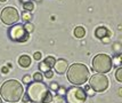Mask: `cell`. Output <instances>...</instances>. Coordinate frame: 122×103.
Returning a JSON list of instances; mask_svg holds the SVG:
<instances>
[{"instance_id":"6da1fadb","label":"cell","mask_w":122,"mask_h":103,"mask_svg":"<svg viewBox=\"0 0 122 103\" xmlns=\"http://www.w3.org/2000/svg\"><path fill=\"white\" fill-rule=\"evenodd\" d=\"M0 93L2 98L8 103H16L22 98L24 94V88L22 82L16 79H10L4 82L0 88Z\"/></svg>"},{"instance_id":"7a4b0ae2","label":"cell","mask_w":122,"mask_h":103,"mask_svg":"<svg viewBox=\"0 0 122 103\" xmlns=\"http://www.w3.org/2000/svg\"><path fill=\"white\" fill-rule=\"evenodd\" d=\"M67 79L75 86L86 84L89 79V69L86 64L74 63L67 69Z\"/></svg>"},{"instance_id":"3957f363","label":"cell","mask_w":122,"mask_h":103,"mask_svg":"<svg viewBox=\"0 0 122 103\" xmlns=\"http://www.w3.org/2000/svg\"><path fill=\"white\" fill-rule=\"evenodd\" d=\"M48 92V86L42 81H33L27 84L26 95L29 101L34 103H42L45 95Z\"/></svg>"},{"instance_id":"277c9868","label":"cell","mask_w":122,"mask_h":103,"mask_svg":"<svg viewBox=\"0 0 122 103\" xmlns=\"http://www.w3.org/2000/svg\"><path fill=\"white\" fill-rule=\"evenodd\" d=\"M112 69V59L107 54H98L92 60V70L97 73H107Z\"/></svg>"},{"instance_id":"5b68a950","label":"cell","mask_w":122,"mask_h":103,"mask_svg":"<svg viewBox=\"0 0 122 103\" xmlns=\"http://www.w3.org/2000/svg\"><path fill=\"white\" fill-rule=\"evenodd\" d=\"M64 96L66 103H85L87 94L83 88L79 86H72L66 89Z\"/></svg>"},{"instance_id":"8992f818","label":"cell","mask_w":122,"mask_h":103,"mask_svg":"<svg viewBox=\"0 0 122 103\" xmlns=\"http://www.w3.org/2000/svg\"><path fill=\"white\" fill-rule=\"evenodd\" d=\"M89 86L95 92H104L108 87V78L104 73H95L90 77Z\"/></svg>"},{"instance_id":"52a82bcc","label":"cell","mask_w":122,"mask_h":103,"mask_svg":"<svg viewBox=\"0 0 122 103\" xmlns=\"http://www.w3.org/2000/svg\"><path fill=\"white\" fill-rule=\"evenodd\" d=\"M8 36L10 40L16 41V43H25L29 40V36L30 33H27L25 31L24 27L22 24H15L9 29L8 31Z\"/></svg>"},{"instance_id":"ba28073f","label":"cell","mask_w":122,"mask_h":103,"mask_svg":"<svg viewBox=\"0 0 122 103\" xmlns=\"http://www.w3.org/2000/svg\"><path fill=\"white\" fill-rule=\"evenodd\" d=\"M0 18H1L2 23H5L7 25H13V24L17 23V21L20 20V15H18V11L16 8L9 6V7H6L2 9Z\"/></svg>"},{"instance_id":"9c48e42d","label":"cell","mask_w":122,"mask_h":103,"mask_svg":"<svg viewBox=\"0 0 122 103\" xmlns=\"http://www.w3.org/2000/svg\"><path fill=\"white\" fill-rule=\"evenodd\" d=\"M54 69H55V71L58 75H64L67 71V62L64 60V59H59V60H57L55 62Z\"/></svg>"},{"instance_id":"30bf717a","label":"cell","mask_w":122,"mask_h":103,"mask_svg":"<svg viewBox=\"0 0 122 103\" xmlns=\"http://www.w3.org/2000/svg\"><path fill=\"white\" fill-rule=\"evenodd\" d=\"M95 36H96V38L103 39V38H105V37L111 36V32L107 30V27H98L95 30Z\"/></svg>"},{"instance_id":"8fae6325","label":"cell","mask_w":122,"mask_h":103,"mask_svg":"<svg viewBox=\"0 0 122 103\" xmlns=\"http://www.w3.org/2000/svg\"><path fill=\"white\" fill-rule=\"evenodd\" d=\"M18 64L22 68H29L31 65V57L29 55H22L18 59Z\"/></svg>"},{"instance_id":"7c38bea8","label":"cell","mask_w":122,"mask_h":103,"mask_svg":"<svg viewBox=\"0 0 122 103\" xmlns=\"http://www.w3.org/2000/svg\"><path fill=\"white\" fill-rule=\"evenodd\" d=\"M86 34V30L83 27H76L74 29V36L76 38H83Z\"/></svg>"},{"instance_id":"4fadbf2b","label":"cell","mask_w":122,"mask_h":103,"mask_svg":"<svg viewBox=\"0 0 122 103\" xmlns=\"http://www.w3.org/2000/svg\"><path fill=\"white\" fill-rule=\"evenodd\" d=\"M43 62L49 66V69H51V68H54V64H55V62H56V59H55L54 56H47V57L43 60Z\"/></svg>"},{"instance_id":"5bb4252c","label":"cell","mask_w":122,"mask_h":103,"mask_svg":"<svg viewBox=\"0 0 122 103\" xmlns=\"http://www.w3.org/2000/svg\"><path fill=\"white\" fill-rule=\"evenodd\" d=\"M32 20V14L31 11H24L23 13H22V21L24 22H30Z\"/></svg>"},{"instance_id":"9a60e30c","label":"cell","mask_w":122,"mask_h":103,"mask_svg":"<svg viewBox=\"0 0 122 103\" xmlns=\"http://www.w3.org/2000/svg\"><path fill=\"white\" fill-rule=\"evenodd\" d=\"M53 100H54L53 94H51V92L48 91L47 94L45 95V98H43V100H42V103H51L53 102Z\"/></svg>"},{"instance_id":"2e32d148","label":"cell","mask_w":122,"mask_h":103,"mask_svg":"<svg viewBox=\"0 0 122 103\" xmlns=\"http://www.w3.org/2000/svg\"><path fill=\"white\" fill-rule=\"evenodd\" d=\"M23 8L27 11H32L34 9V5H33L32 1H27V2H24V4H23Z\"/></svg>"},{"instance_id":"e0dca14e","label":"cell","mask_w":122,"mask_h":103,"mask_svg":"<svg viewBox=\"0 0 122 103\" xmlns=\"http://www.w3.org/2000/svg\"><path fill=\"white\" fill-rule=\"evenodd\" d=\"M24 29H25V31H26L27 33H31V32H33V30H34V25L33 24H31L30 22H27V23H25L24 25Z\"/></svg>"},{"instance_id":"ac0fdd59","label":"cell","mask_w":122,"mask_h":103,"mask_svg":"<svg viewBox=\"0 0 122 103\" xmlns=\"http://www.w3.org/2000/svg\"><path fill=\"white\" fill-rule=\"evenodd\" d=\"M115 79L119 82H122V68H117V70L115 71Z\"/></svg>"},{"instance_id":"d6986e66","label":"cell","mask_w":122,"mask_h":103,"mask_svg":"<svg viewBox=\"0 0 122 103\" xmlns=\"http://www.w3.org/2000/svg\"><path fill=\"white\" fill-rule=\"evenodd\" d=\"M85 92H86V94H87V95H89V96H94V95H95V93H96L95 91H94V89L89 86V85H86Z\"/></svg>"},{"instance_id":"ffe728a7","label":"cell","mask_w":122,"mask_h":103,"mask_svg":"<svg viewBox=\"0 0 122 103\" xmlns=\"http://www.w3.org/2000/svg\"><path fill=\"white\" fill-rule=\"evenodd\" d=\"M33 81H42V79H43V76H42V73H40V72H36L34 75H33Z\"/></svg>"},{"instance_id":"44dd1931","label":"cell","mask_w":122,"mask_h":103,"mask_svg":"<svg viewBox=\"0 0 122 103\" xmlns=\"http://www.w3.org/2000/svg\"><path fill=\"white\" fill-rule=\"evenodd\" d=\"M39 70L41 71V72H46V71L49 70V66L42 61V62H40V64H39Z\"/></svg>"},{"instance_id":"7402d4cb","label":"cell","mask_w":122,"mask_h":103,"mask_svg":"<svg viewBox=\"0 0 122 103\" xmlns=\"http://www.w3.org/2000/svg\"><path fill=\"white\" fill-rule=\"evenodd\" d=\"M112 65H115V66H120L121 65V55H117V57L113 59V64Z\"/></svg>"},{"instance_id":"603a6c76","label":"cell","mask_w":122,"mask_h":103,"mask_svg":"<svg viewBox=\"0 0 122 103\" xmlns=\"http://www.w3.org/2000/svg\"><path fill=\"white\" fill-rule=\"evenodd\" d=\"M56 92H57V95H59V96H64V95H65V92H66V88L63 87V86H61V87L58 86V88H57Z\"/></svg>"},{"instance_id":"cb8c5ba5","label":"cell","mask_w":122,"mask_h":103,"mask_svg":"<svg viewBox=\"0 0 122 103\" xmlns=\"http://www.w3.org/2000/svg\"><path fill=\"white\" fill-rule=\"evenodd\" d=\"M22 82H24L25 85L30 84V82H31V76H29V75L24 76V77H23V80H22Z\"/></svg>"},{"instance_id":"d4e9b609","label":"cell","mask_w":122,"mask_h":103,"mask_svg":"<svg viewBox=\"0 0 122 103\" xmlns=\"http://www.w3.org/2000/svg\"><path fill=\"white\" fill-rule=\"evenodd\" d=\"M43 73H45V77H46V78H48V79H49V78H53V76H54V72L51 71V69H49L48 71L43 72Z\"/></svg>"},{"instance_id":"484cf974","label":"cell","mask_w":122,"mask_h":103,"mask_svg":"<svg viewBox=\"0 0 122 103\" xmlns=\"http://www.w3.org/2000/svg\"><path fill=\"white\" fill-rule=\"evenodd\" d=\"M33 57H34V60L40 61L41 60V57H42V54H41L40 52H36V53L33 54Z\"/></svg>"},{"instance_id":"4316f807","label":"cell","mask_w":122,"mask_h":103,"mask_svg":"<svg viewBox=\"0 0 122 103\" xmlns=\"http://www.w3.org/2000/svg\"><path fill=\"white\" fill-rule=\"evenodd\" d=\"M57 88H58V84L56 81L51 82V85H50V89H53V91H57Z\"/></svg>"},{"instance_id":"83f0119b","label":"cell","mask_w":122,"mask_h":103,"mask_svg":"<svg viewBox=\"0 0 122 103\" xmlns=\"http://www.w3.org/2000/svg\"><path fill=\"white\" fill-rule=\"evenodd\" d=\"M22 98H23V102H24V103L29 102V98H27V96H26V95H23Z\"/></svg>"},{"instance_id":"f1b7e54d","label":"cell","mask_w":122,"mask_h":103,"mask_svg":"<svg viewBox=\"0 0 122 103\" xmlns=\"http://www.w3.org/2000/svg\"><path fill=\"white\" fill-rule=\"evenodd\" d=\"M1 71H2V72H5V73H7V72H8V68H7V66H4V68L1 69Z\"/></svg>"},{"instance_id":"f546056e","label":"cell","mask_w":122,"mask_h":103,"mask_svg":"<svg viewBox=\"0 0 122 103\" xmlns=\"http://www.w3.org/2000/svg\"><path fill=\"white\" fill-rule=\"evenodd\" d=\"M27 1H31V0H21V2H23V4H24V2H27Z\"/></svg>"},{"instance_id":"4dcf8cb0","label":"cell","mask_w":122,"mask_h":103,"mask_svg":"<svg viewBox=\"0 0 122 103\" xmlns=\"http://www.w3.org/2000/svg\"><path fill=\"white\" fill-rule=\"evenodd\" d=\"M0 1H1V2H5V1H7V0H0Z\"/></svg>"},{"instance_id":"1f68e13d","label":"cell","mask_w":122,"mask_h":103,"mask_svg":"<svg viewBox=\"0 0 122 103\" xmlns=\"http://www.w3.org/2000/svg\"><path fill=\"white\" fill-rule=\"evenodd\" d=\"M0 103H2V100H1V98H0Z\"/></svg>"},{"instance_id":"d6a6232c","label":"cell","mask_w":122,"mask_h":103,"mask_svg":"<svg viewBox=\"0 0 122 103\" xmlns=\"http://www.w3.org/2000/svg\"><path fill=\"white\" fill-rule=\"evenodd\" d=\"M36 1H41V0H36Z\"/></svg>"}]
</instances>
